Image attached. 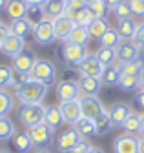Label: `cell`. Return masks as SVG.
Segmentation results:
<instances>
[{
	"label": "cell",
	"instance_id": "cell-48",
	"mask_svg": "<svg viewBox=\"0 0 144 153\" xmlns=\"http://www.w3.org/2000/svg\"><path fill=\"white\" fill-rule=\"evenodd\" d=\"M104 2L108 4V7H110V9H113V7H117V6L122 2V0H104Z\"/></svg>",
	"mask_w": 144,
	"mask_h": 153
},
{
	"label": "cell",
	"instance_id": "cell-45",
	"mask_svg": "<svg viewBox=\"0 0 144 153\" xmlns=\"http://www.w3.org/2000/svg\"><path fill=\"white\" fill-rule=\"evenodd\" d=\"M133 42L137 44V46H144V22L142 24H139V27H137V33H135V36H133Z\"/></svg>",
	"mask_w": 144,
	"mask_h": 153
},
{
	"label": "cell",
	"instance_id": "cell-34",
	"mask_svg": "<svg viewBox=\"0 0 144 153\" xmlns=\"http://www.w3.org/2000/svg\"><path fill=\"white\" fill-rule=\"evenodd\" d=\"M26 18L29 22H33V24H39L40 20H44L46 18V13H44V4L40 6V4H27V15H26Z\"/></svg>",
	"mask_w": 144,
	"mask_h": 153
},
{
	"label": "cell",
	"instance_id": "cell-56",
	"mask_svg": "<svg viewBox=\"0 0 144 153\" xmlns=\"http://www.w3.org/2000/svg\"><path fill=\"white\" fill-rule=\"evenodd\" d=\"M82 2H84V4H86V6H91V4H93V2H97V0H82Z\"/></svg>",
	"mask_w": 144,
	"mask_h": 153
},
{
	"label": "cell",
	"instance_id": "cell-8",
	"mask_svg": "<svg viewBox=\"0 0 144 153\" xmlns=\"http://www.w3.org/2000/svg\"><path fill=\"white\" fill-rule=\"evenodd\" d=\"M55 95L60 102H69V100H79L82 91L77 80H60L55 86Z\"/></svg>",
	"mask_w": 144,
	"mask_h": 153
},
{
	"label": "cell",
	"instance_id": "cell-22",
	"mask_svg": "<svg viewBox=\"0 0 144 153\" xmlns=\"http://www.w3.org/2000/svg\"><path fill=\"white\" fill-rule=\"evenodd\" d=\"M80 139H82V137L79 135V131H75V128H71V129L64 131L62 135L59 137V140H57V148H59L60 151H69V149L73 148Z\"/></svg>",
	"mask_w": 144,
	"mask_h": 153
},
{
	"label": "cell",
	"instance_id": "cell-18",
	"mask_svg": "<svg viewBox=\"0 0 144 153\" xmlns=\"http://www.w3.org/2000/svg\"><path fill=\"white\" fill-rule=\"evenodd\" d=\"M79 88L82 91V95H97L102 88V82L99 76H86V75H80L79 76Z\"/></svg>",
	"mask_w": 144,
	"mask_h": 153
},
{
	"label": "cell",
	"instance_id": "cell-38",
	"mask_svg": "<svg viewBox=\"0 0 144 153\" xmlns=\"http://www.w3.org/2000/svg\"><path fill=\"white\" fill-rule=\"evenodd\" d=\"M139 126H140V115L131 113L130 117L124 120L122 129H124V133H130V135H133V133H139Z\"/></svg>",
	"mask_w": 144,
	"mask_h": 153
},
{
	"label": "cell",
	"instance_id": "cell-11",
	"mask_svg": "<svg viewBox=\"0 0 144 153\" xmlns=\"http://www.w3.org/2000/svg\"><path fill=\"white\" fill-rule=\"evenodd\" d=\"M77 71L79 75H86V76H99L100 79V75L104 71V66L99 62V59L95 56V53H88L84 56V60L77 66Z\"/></svg>",
	"mask_w": 144,
	"mask_h": 153
},
{
	"label": "cell",
	"instance_id": "cell-2",
	"mask_svg": "<svg viewBox=\"0 0 144 153\" xmlns=\"http://www.w3.org/2000/svg\"><path fill=\"white\" fill-rule=\"evenodd\" d=\"M16 115H19V120L26 128H33V126L44 122L46 106L44 104H19Z\"/></svg>",
	"mask_w": 144,
	"mask_h": 153
},
{
	"label": "cell",
	"instance_id": "cell-54",
	"mask_svg": "<svg viewBox=\"0 0 144 153\" xmlns=\"http://www.w3.org/2000/svg\"><path fill=\"white\" fill-rule=\"evenodd\" d=\"M7 2H9V0H0V11H2V9H6Z\"/></svg>",
	"mask_w": 144,
	"mask_h": 153
},
{
	"label": "cell",
	"instance_id": "cell-6",
	"mask_svg": "<svg viewBox=\"0 0 144 153\" xmlns=\"http://www.w3.org/2000/svg\"><path fill=\"white\" fill-rule=\"evenodd\" d=\"M27 133L31 137V142L35 148H44V146H49L53 142V135H55V131H53L46 122L42 124H37L33 128H27Z\"/></svg>",
	"mask_w": 144,
	"mask_h": 153
},
{
	"label": "cell",
	"instance_id": "cell-30",
	"mask_svg": "<svg viewBox=\"0 0 144 153\" xmlns=\"http://www.w3.org/2000/svg\"><path fill=\"white\" fill-rule=\"evenodd\" d=\"M95 56L99 59V62L106 68V66H113L117 62V48H99L95 51Z\"/></svg>",
	"mask_w": 144,
	"mask_h": 153
},
{
	"label": "cell",
	"instance_id": "cell-31",
	"mask_svg": "<svg viewBox=\"0 0 144 153\" xmlns=\"http://www.w3.org/2000/svg\"><path fill=\"white\" fill-rule=\"evenodd\" d=\"M108 29H110V26H108V20H106V18H95V20L88 26L89 36H91V38H97V40H100Z\"/></svg>",
	"mask_w": 144,
	"mask_h": 153
},
{
	"label": "cell",
	"instance_id": "cell-21",
	"mask_svg": "<svg viewBox=\"0 0 144 153\" xmlns=\"http://www.w3.org/2000/svg\"><path fill=\"white\" fill-rule=\"evenodd\" d=\"M44 122H46L53 131L59 129V128L64 124V117H62L60 106H46V117H44Z\"/></svg>",
	"mask_w": 144,
	"mask_h": 153
},
{
	"label": "cell",
	"instance_id": "cell-49",
	"mask_svg": "<svg viewBox=\"0 0 144 153\" xmlns=\"http://www.w3.org/2000/svg\"><path fill=\"white\" fill-rule=\"evenodd\" d=\"M137 89H139V91H144V71H142L140 76H139V86H137Z\"/></svg>",
	"mask_w": 144,
	"mask_h": 153
},
{
	"label": "cell",
	"instance_id": "cell-57",
	"mask_svg": "<svg viewBox=\"0 0 144 153\" xmlns=\"http://www.w3.org/2000/svg\"><path fill=\"white\" fill-rule=\"evenodd\" d=\"M0 153H11V151H7V149H0Z\"/></svg>",
	"mask_w": 144,
	"mask_h": 153
},
{
	"label": "cell",
	"instance_id": "cell-7",
	"mask_svg": "<svg viewBox=\"0 0 144 153\" xmlns=\"http://www.w3.org/2000/svg\"><path fill=\"white\" fill-rule=\"evenodd\" d=\"M37 60L39 59H37V55H35V51H31L29 48H24L19 55L11 59V68L15 71H19V73L29 75L31 69H33V66L37 64Z\"/></svg>",
	"mask_w": 144,
	"mask_h": 153
},
{
	"label": "cell",
	"instance_id": "cell-41",
	"mask_svg": "<svg viewBox=\"0 0 144 153\" xmlns=\"http://www.w3.org/2000/svg\"><path fill=\"white\" fill-rule=\"evenodd\" d=\"M89 7V11H91L97 18H106V13H108V4L104 2V0H97V2H93L91 6H88Z\"/></svg>",
	"mask_w": 144,
	"mask_h": 153
},
{
	"label": "cell",
	"instance_id": "cell-55",
	"mask_svg": "<svg viewBox=\"0 0 144 153\" xmlns=\"http://www.w3.org/2000/svg\"><path fill=\"white\" fill-rule=\"evenodd\" d=\"M89 153H104V151H102L100 148H95V146H93L91 149H89Z\"/></svg>",
	"mask_w": 144,
	"mask_h": 153
},
{
	"label": "cell",
	"instance_id": "cell-51",
	"mask_svg": "<svg viewBox=\"0 0 144 153\" xmlns=\"http://www.w3.org/2000/svg\"><path fill=\"white\" fill-rule=\"evenodd\" d=\"M31 153H51V151H49L48 148H35Z\"/></svg>",
	"mask_w": 144,
	"mask_h": 153
},
{
	"label": "cell",
	"instance_id": "cell-27",
	"mask_svg": "<svg viewBox=\"0 0 144 153\" xmlns=\"http://www.w3.org/2000/svg\"><path fill=\"white\" fill-rule=\"evenodd\" d=\"M89 38H91V36H89V33H88V27H84V26H75L73 31L68 35L66 42H68V44H77V46H86V44L89 42Z\"/></svg>",
	"mask_w": 144,
	"mask_h": 153
},
{
	"label": "cell",
	"instance_id": "cell-16",
	"mask_svg": "<svg viewBox=\"0 0 144 153\" xmlns=\"http://www.w3.org/2000/svg\"><path fill=\"white\" fill-rule=\"evenodd\" d=\"M66 16H69L71 20L75 22V26H84V27H88V26L97 18L91 11H89L88 6H82V7H79V9L66 11Z\"/></svg>",
	"mask_w": 144,
	"mask_h": 153
},
{
	"label": "cell",
	"instance_id": "cell-32",
	"mask_svg": "<svg viewBox=\"0 0 144 153\" xmlns=\"http://www.w3.org/2000/svg\"><path fill=\"white\" fill-rule=\"evenodd\" d=\"M15 122L9 117H0V142H7L15 137Z\"/></svg>",
	"mask_w": 144,
	"mask_h": 153
},
{
	"label": "cell",
	"instance_id": "cell-13",
	"mask_svg": "<svg viewBox=\"0 0 144 153\" xmlns=\"http://www.w3.org/2000/svg\"><path fill=\"white\" fill-rule=\"evenodd\" d=\"M139 55H140V46H137L133 40H120V44L117 46V60L120 64L137 60Z\"/></svg>",
	"mask_w": 144,
	"mask_h": 153
},
{
	"label": "cell",
	"instance_id": "cell-19",
	"mask_svg": "<svg viewBox=\"0 0 144 153\" xmlns=\"http://www.w3.org/2000/svg\"><path fill=\"white\" fill-rule=\"evenodd\" d=\"M139 24L133 18H124V20H117V33L120 36V40H133V36L137 33Z\"/></svg>",
	"mask_w": 144,
	"mask_h": 153
},
{
	"label": "cell",
	"instance_id": "cell-24",
	"mask_svg": "<svg viewBox=\"0 0 144 153\" xmlns=\"http://www.w3.org/2000/svg\"><path fill=\"white\" fill-rule=\"evenodd\" d=\"M66 7H68V2L66 0H46L44 4V13H46V18H57V16H62L66 15Z\"/></svg>",
	"mask_w": 144,
	"mask_h": 153
},
{
	"label": "cell",
	"instance_id": "cell-39",
	"mask_svg": "<svg viewBox=\"0 0 144 153\" xmlns=\"http://www.w3.org/2000/svg\"><path fill=\"white\" fill-rule=\"evenodd\" d=\"M139 86V76H131V75H120L119 80V89L120 91H133Z\"/></svg>",
	"mask_w": 144,
	"mask_h": 153
},
{
	"label": "cell",
	"instance_id": "cell-25",
	"mask_svg": "<svg viewBox=\"0 0 144 153\" xmlns=\"http://www.w3.org/2000/svg\"><path fill=\"white\" fill-rule=\"evenodd\" d=\"M119 80H120V69H119V64H113V66H106L102 75H100V82L102 86H119Z\"/></svg>",
	"mask_w": 144,
	"mask_h": 153
},
{
	"label": "cell",
	"instance_id": "cell-29",
	"mask_svg": "<svg viewBox=\"0 0 144 153\" xmlns=\"http://www.w3.org/2000/svg\"><path fill=\"white\" fill-rule=\"evenodd\" d=\"M119 69L120 75H131V76H140V73L144 71V60L137 59V60H130V62H119Z\"/></svg>",
	"mask_w": 144,
	"mask_h": 153
},
{
	"label": "cell",
	"instance_id": "cell-36",
	"mask_svg": "<svg viewBox=\"0 0 144 153\" xmlns=\"http://www.w3.org/2000/svg\"><path fill=\"white\" fill-rule=\"evenodd\" d=\"M95 128H97V135H106L113 129L111 122H110V115H108V109L100 115V117L95 120Z\"/></svg>",
	"mask_w": 144,
	"mask_h": 153
},
{
	"label": "cell",
	"instance_id": "cell-47",
	"mask_svg": "<svg viewBox=\"0 0 144 153\" xmlns=\"http://www.w3.org/2000/svg\"><path fill=\"white\" fill-rule=\"evenodd\" d=\"M9 33H11L9 26H7V24H4L2 20H0V42H2V40H4V38H6Z\"/></svg>",
	"mask_w": 144,
	"mask_h": 153
},
{
	"label": "cell",
	"instance_id": "cell-40",
	"mask_svg": "<svg viewBox=\"0 0 144 153\" xmlns=\"http://www.w3.org/2000/svg\"><path fill=\"white\" fill-rule=\"evenodd\" d=\"M13 73H15V69L11 66L0 64V89L11 86V82H13Z\"/></svg>",
	"mask_w": 144,
	"mask_h": 153
},
{
	"label": "cell",
	"instance_id": "cell-50",
	"mask_svg": "<svg viewBox=\"0 0 144 153\" xmlns=\"http://www.w3.org/2000/svg\"><path fill=\"white\" fill-rule=\"evenodd\" d=\"M139 133H140V137H144V113L140 115V126H139Z\"/></svg>",
	"mask_w": 144,
	"mask_h": 153
},
{
	"label": "cell",
	"instance_id": "cell-23",
	"mask_svg": "<svg viewBox=\"0 0 144 153\" xmlns=\"http://www.w3.org/2000/svg\"><path fill=\"white\" fill-rule=\"evenodd\" d=\"M13 140V148L16 153H31L33 151V142H31V137L27 131H20V133H15V137L11 139Z\"/></svg>",
	"mask_w": 144,
	"mask_h": 153
},
{
	"label": "cell",
	"instance_id": "cell-15",
	"mask_svg": "<svg viewBox=\"0 0 144 153\" xmlns=\"http://www.w3.org/2000/svg\"><path fill=\"white\" fill-rule=\"evenodd\" d=\"M73 27H75V22L71 20L69 16H66V15L53 18V29H55V36H57V40H64V42H66L68 35L73 31Z\"/></svg>",
	"mask_w": 144,
	"mask_h": 153
},
{
	"label": "cell",
	"instance_id": "cell-10",
	"mask_svg": "<svg viewBox=\"0 0 144 153\" xmlns=\"http://www.w3.org/2000/svg\"><path fill=\"white\" fill-rule=\"evenodd\" d=\"M133 113L131 106L126 102H113L110 108H108V115H110V122L113 128H122L124 120Z\"/></svg>",
	"mask_w": 144,
	"mask_h": 153
},
{
	"label": "cell",
	"instance_id": "cell-37",
	"mask_svg": "<svg viewBox=\"0 0 144 153\" xmlns=\"http://www.w3.org/2000/svg\"><path fill=\"white\" fill-rule=\"evenodd\" d=\"M111 13L115 15L117 20H124V18H130V16L133 15L131 6H130V0H122V2H120L117 7H113V9H111Z\"/></svg>",
	"mask_w": 144,
	"mask_h": 153
},
{
	"label": "cell",
	"instance_id": "cell-52",
	"mask_svg": "<svg viewBox=\"0 0 144 153\" xmlns=\"http://www.w3.org/2000/svg\"><path fill=\"white\" fill-rule=\"evenodd\" d=\"M24 2L26 4H40L42 6V4H46V0H24Z\"/></svg>",
	"mask_w": 144,
	"mask_h": 153
},
{
	"label": "cell",
	"instance_id": "cell-12",
	"mask_svg": "<svg viewBox=\"0 0 144 153\" xmlns=\"http://www.w3.org/2000/svg\"><path fill=\"white\" fill-rule=\"evenodd\" d=\"M113 153H139V139L130 133H120L113 140Z\"/></svg>",
	"mask_w": 144,
	"mask_h": 153
},
{
	"label": "cell",
	"instance_id": "cell-26",
	"mask_svg": "<svg viewBox=\"0 0 144 153\" xmlns=\"http://www.w3.org/2000/svg\"><path fill=\"white\" fill-rule=\"evenodd\" d=\"M33 22H29L27 18H19V20H11V24H9V29H11V33L13 35H16V36H20V38H26L27 35H31L33 33Z\"/></svg>",
	"mask_w": 144,
	"mask_h": 153
},
{
	"label": "cell",
	"instance_id": "cell-33",
	"mask_svg": "<svg viewBox=\"0 0 144 153\" xmlns=\"http://www.w3.org/2000/svg\"><path fill=\"white\" fill-rule=\"evenodd\" d=\"M15 109V97L7 89H0V117H7Z\"/></svg>",
	"mask_w": 144,
	"mask_h": 153
},
{
	"label": "cell",
	"instance_id": "cell-9",
	"mask_svg": "<svg viewBox=\"0 0 144 153\" xmlns=\"http://www.w3.org/2000/svg\"><path fill=\"white\" fill-rule=\"evenodd\" d=\"M88 55V49L86 46H77V44H68L64 42L62 44V59L66 64L69 66H73L77 68L82 60H84V56Z\"/></svg>",
	"mask_w": 144,
	"mask_h": 153
},
{
	"label": "cell",
	"instance_id": "cell-53",
	"mask_svg": "<svg viewBox=\"0 0 144 153\" xmlns=\"http://www.w3.org/2000/svg\"><path fill=\"white\" fill-rule=\"evenodd\" d=\"M139 153H144V137L139 139Z\"/></svg>",
	"mask_w": 144,
	"mask_h": 153
},
{
	"label": "cell",
	"instance_id": "cell-5",
	"mask_svg": "<svg viewBox=\"0 0 144 153\" xmlns=\"http://www.w3.org/2000/svg\"><path fill=\"white\" fill-rule=\"evenodd\" d=\"M33 38L39 46H51L53 40H57L55 29H53V20L51 18H44L39 24L33 26Z\"/></svg>",
	"mask_w": 144,
	"mask_h": 153
},
{
	"label": "cell",
	"instance_id": "cell-35",
	"mask_svg": "<svg viewBox=\"0 0 144 153\" xmlns=\"http://www.w3.org/2000/svg\"><path fill=\"white\" fill-rule=\"evenodd\" d=\"M99 42H100L102 48H117L120 44V36H119L117 29H108Z\"/></svg>",
	"mask_w": 144,
	"mask_h": 153
},
{
	"label": "cell",
	"instance_id": "cell-20",
	"mask_svg": "<svg viewBox=\"0 0 144 153\" xmlns=\"http://www.w3.org/2000/svg\"><path fill=\"white\" fill-rule=\"evenodd\" d=\"M4 11H6V15L11 18V20L26 18V15H27V4L24 2V0H9Z\"/></svg>",
	"mask_w": 144,
	"mask_h": 153
},
{
	"label": "cell",
	"instance_id": "cell-58",
	"mask_svg": "<svg viewBox=\"0 0 144 153\" xmlns=\"http://www.w3.org/2000/svg\"><path fill=\"white\" fill-rule=\"evenodd\" d=\"M66 2H71V0H66Z\"/></svg>",
	"mask_w": 144,
	"mask_h": 153
},
{
	"label": "cell",
	"instance_id": "cell-4",
	"mask_svg": "<svg viewBox=\"0 0 144 153\" xmlns=\"http://www.w3.org/2000/svg\"><path fill=\"white\" fill-rule=\"evenodd\" d=\"M79 104H80V113H82V117L91 119V120H97L100 115L106 111L104 104L100 102V99L97 97V95H80Z\"/></svg>",
	"mask_w": 144,
	"mask_h": 153
},
{
	"label": "cell",
	"instance_id": "cell-42",
	"mask_svg": "<svg viewBox=\"0 0 144 153\" xmlns=\"http://www.w3.org/2000/svg\"><path fill=\"white\" fill-rule=\"evenodd\" d=\"M91 148L93 146H91V142H89L88 139H80L68 153H89V149H91Z\"/></svg>",
	"mask_w": 144,
	"mask_h": 153
},
{
	"label": "cell",
	"instance_id": "cell-46",
	"mask_svg": "<svg viewBox=\"0 0 144 153\" xmlns=\"http://www.w3.org/2000/svg\"><path fill=\"white\" fill-rule=\"evenodd\" d=\"M133 102L144 111V91H139V89H137V93L133 95Z\"/></svg>",
	"mask_w": 144,
	"mask_h": 153
},
{
	"label": "cell",
	"instance_id": "cell-1",
	"mask_svg": "<svg viewBox=\"0 0 144 153\" xmlns=\"http://www.w3.org/2000/svg\"><path fill=\"white\" fill-rule=\"evenodd\" d=\"M48 88L49 86H46L39 80H33L29 76L22 86L15 88V95L20 104H42V100L48 95Z\"/></svg>",
	"mask_w": 144,
	"mask_h": 153
},
{
	"label": "cell",
	"instance_id": "cell-44",
	"mask_svg": "<svg viewBox=\"0 0 144 153\" xmlns=\"http://www.w3.org/2000/svg\"><path fill=\"white\" fill-rule=\"evenodd\" d=\"M27 79H29V75L15 71V73H13V82H11V86H13V88H19V86H22Z\"/></svg>",
	"mask_w": 144,
	"mask_h": 153
},
{
	"label": "cell",
	"instance_id": "cell-17",
	"mask_svg": "<svg viewBox=\"0 0 144 153\" xmlns=\"http://www.w3.org/2000/svg\"><path fill=\"white\" fill-rule=\"evenodd\" d=\"M60 111H62V117H64V122L68 124H75L80 117V104L79 100H69V102H60Z\"/></svg>",
	"mask_w": 144,
	"mask_h": 153
},
{
	"label": "cell",
	"instance_id": "cell-28",
	"mask_svg": "<svg viewBox=\"0 0 144 153\" xmlns=\"http://www.w3.org/2000/svg\"><path fill=\"white\" fill-rule=\"evenodd\" d=\"M75 131H79V135L82 139L86 137H91V135H97V128H95V120L91 119H86V117H80L75 124H73Z\"/></svg>",
	"mask_w": 144,
	"mask_h": 153
},
{
	"label": "cell",
	"instance_id": "cell-3",
	"mask_svg": "<svg viewBox=\"0 0 144 153\" xmlns=\"http://www.w3.org/2000/svg\"><path fill=\"white\" fill-rule=\"evenodd\" d=\"M29 76L33 80H39V82H42L46 86H51V84L57 82V68L48 59H39L37 64L33 66Z\"/></svg>",
	"mask_w": 144,
	"mask_h": 153
},
{
	"label": "cell",
	"instance_id": "cell-14",
	"mask_svg": "<svg viewBox=\"0 0 144 153\" xmlns=\"http://www.w3.org/2000/svg\"><path fill=\"white\" fill-rule=\"evenodd\" d=\"M26 48V40L24 38H20V36H16V35H13V33H9L2 42H0V51H2L4 55H7V56H16L22 49Z\"/></svg>",
	"mask_w": 144,
	"mask_h": 153
},
{
	"label": "cell",
	"instance_id": "cell-43",
	"mask_svg": "<svg viewBox=\"0 0 144 153\" xmlns=\"http://www.w3.org/2000/svg\"><path fill=\"white\" fill-rule=\"evenodd\" d=\"M130 6H131L133 15L144 16V0H130Z\"/></svg>",
	"mask_w": 144,
	"mask_h": 153
}]
</instances>
